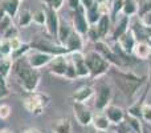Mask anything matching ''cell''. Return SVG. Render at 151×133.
Instances as JSON below:
<instances>
[{"mask_svg": "<svg viewBox=\"0 0 151 133\" xmlns=\"http://www.w3.org/2000/svg\"><path fill=\"white\" fill-rule=\"evenodd\" d=\"M109 72L113 76L118 88L126 97H133L134 94H137V92L146 83L145 76H138L133 72H126V70L118 69V68H113V69L110 68Z\"/></svg>", "mask_w": 151, "mask_h": 133, "instance_id": "obj_1", "label": "cell"}, {"mask_svg": "<svg viewBox=\"0 0 151 133\" xmlns=\"http://www.w3.org/2000/svg\"><path fill=\"white\" fill-rule=\"evenodd\" d=\"M15 72L17 75L19 80H20V85L27 93H32L36 92L37 86L40 84V77L41 73L39 69H35L28 64V61H24L23 59L16 61V64L13 65Z\"/></svg>", "mask_w": 151, "mask_h": 133, "instance_id": "obj_2", "label": "cell"}, {"mask_svg": "<svg viewBox=\"0 0 151 133\" xmlns=\"http://www.w3.org/2000/svg\"><path fill=\"white\" fill-rule=\"evenodd\" d=\"M49 101L50 97L48 94L40 93V92H32V93H28V96L23 100V105L27 112L35 116H40L42 115L45 108L49 105Z\"/></svg>", "mask_w": 151, "mask_h": 133, "instance_id": "obj_3", "label": "cell"}, {"mask_svg": "<svg viewBox=\"0 0 151 133\" xmlns=\"http://www.w3.org/2000/svg\"><path fill=\"white\" fill-rule=\"evenodd\" d=\"M85 60H86V65L89 68V72H90V78L99 77V76L107 73L109 69L111 68V65L96 51H90V52L86 53Z\"/></svg>", "mask_w": 151, "mask_h": 133, "instance_id": "obj_4", "label": "cell"}, {"mask_svg": "<svg viewBox=\"0 0 151 133\" xmlns=\"http://www.w3.org/2000/svg\"><path fill=\"white\" fill-rule=\"evenodd\" d=\"M94 51L98 52L99 55H101L102 57L110 64V65H114L115 68H119V69L123 68L122 61L119 60V57L117 56V53H115L114 51H113V48L110 47V45H107L104 40H99V41L94 43Z\"/></svg>", "mask_w": 151, "mask_h": 133, "instance_id": "obj_5", "label": "cell"}, {"mask_svg": "<svg viewBox=\"0 0 151 133\" xmlns=\"http://www.w3.org/2000/svg\"><path fill=\"white\" fill-rule=\"evenodd\" d=\"M32 49L35 51H40V52L48 53V55L52 56H57V55H68V49H66L64 45H56L50 41H47V40L42 39H37L35 41L31 43Z\"/></svg>", "mask_w": 151, "mask_h": 133, "instance_id": "obj_6", "label": "cell"}, {"mask_svg": "<svg viewBox=\"0 0 151 133\" xmlns=\"http://www.w3.org/2000/svg\"><path fill=\"white\" fill-rule=\"evenodd\" d=\"M113 99V92L107 84H102L96 91V99H94V107L97 110L104 112L110 105V101Z\"/></svg>", "mask_w": 151, "mask_h": 133, "instance_id": "obj_7", "label": "cell"}, {"mask_svg": "<svg viewBox=\"0 0 151 133\" xmlns=\"http://www.w3.org/2000/svg\"><path fill=\"white\" fill-rule=\"evenodd\" d=\"M72 21H73V29H74V31L78 32L81 36H86L90 24H89L88 19H86L85 8H83L82 5H81V7H78L77 9L73 11Z\"/></svg>", "mask_w": 151, "mask_h": 133, "instance_id": "obj_8", "label": "cell"}, {"mask_svg": "<svg viewBox=\"0 0 151 133\" xmlns=\"http://www.w3.org/2000/svg\"><path fill=\"white\" fill-rule=\"evenodd\" d=\"M73 115L77 120V123L82 126H88L91 124L93 120V113L90 112L88 107L83 102H76L73 101Z\"/></svg>", "mask_w": 151, "mask_h": 133, "instance_id": "obj_9", "label": "cell"}, {"mask_svg": "<svg viewBox=\"0 0 151 133\" xmlns=\"http://www.w3.org/2000/svg\"><path fill=\"white\" fill-rule=\"evenodd\" d=\"M53 59L52 55H48V53L40 52V51H32L27 55V61L32 68L35 69H40L42 67H48V64L50 63V60Z\"/></svg>", "mask_w": 151, "mask_h": 133, "instance_id": "obj_10", "label": "cell"}, {"mask_svg": "<svg viewBox=\"0 0 151 133\" xmlns=\"http://www.w3.org/2000/svg\"><path fill=\"white\" fill-rule=\"evenodd\" d=\"M69 55V53H68ZM68 55H57L53 56V59L50 60V63L48 64L49 72L52 75L60 76V77H65V70L68 67V61H69V56Z\"/></svg>", "mask_w": 151, "mask_h": 133, "instance_id": "obj_11", "label": "cell"}, {"mask_svg": "<svg viewBox=\"0 0 151 133\" xmlns=\"http://www.w3.org/2000/svg\"><path fill=\"white\" fill-rule=\"evenodd\" d=\"M69 57H70L72 63H73V65L76 68L77 77H80V78L90 77V72H89V68L86 65L85 55L82 52H72V53H69Z\"/></svg>", "mask_w": 151, "mask_h": 133, "instance_id": "obj_12", "label": "cell"}, {"mask_svg": "<svg viewBox=\"0 0 151 133\" xmlns=\"http://www.w3.org/2000/svg\"><path fill=\"white\" fill-rule=\"evenodd\" d=\"M44 9H45V15H47V21H45V27L47 31L50 36H56L57 37V32H58V25H60V19H58L57 11H55L53 8L48 7L44 4Z\"/></svg>", "mask_w": 151, "mask_h": 133, "instance_id": "obj_13", "label": "cell"}, {"mask_svg": "<svg viewBox=\"0 0 151 133\" xmlns=\"http://www.w3.org/2000/svg\"><path fill=\"white\" fill-rule=\"evenodd\" d=\"M114 23L115 24H114V29H113L111 37L114 41H117L123 33H126V32L130 29V17H129V16H125L123 13H121V15L114 20Z\"/></svg>", "mask_w": 151, "mask_h": 133, "instance_id": "obj_14", "label": "cell"}, {"mask_svg": "<svg viewBox=\"0 0 151 133\" xmlns=\"http://www.w3.org/2000/svg\"><path fill=\"white\" fill-rule=\"evenodd\" d=\"M115 43L119 45V48L125 53H127V55H133L134 47H135V44H137V39H135V36H134L133 31L129 29V31L126 32V33H123Z\"/></svg>", "mask_w": 151, "mask_h": 133, "instance_id": "obj_15", "label": "cell"}, {"mask_svg": "<svg viewBox=\"0 0 151 133\" xmlns=\"http://www.w3.org/2000/svg\"><path fill=\"white\" fill-rule=\"evenodd\" d=\"M105 116L109 118L110 124H115V125H119L121 123L126 120V113L125 110L121 107H117V105H111L110 104L106 109L104 110Z\"/></svg>", "mask_w": 151, "mask_h": 133, "instance_id": "obj_16", "label": "cell"}, {"mask_svg": "<svg viewBox=\"0 0 151 133\" xmlns=\"http://www.w3.org/2000/svg\"><path fill=\"white\" fill-rule=\"evenodd\" d=\"M64 47L68 49L69 53H72V52H82V48H83L82 36L73 29V32H72L70 36L68 37V40H66V43H65Z\"/></svg>", "mask_w": 151, "mask_h": 133, "instance_id": "obj_17", "label": "cell"}, {"mask_svg": "<svg viewBox=\"0 0 151 133\" xmlns=\"http://www.w3.org/2000/svg\"><path fill=\"white\" fill-rule=\"evenodd\" d=\"M133 55L137 60H146L151 56V44L149 41H137Z\"/></svg>", "mask_w": 151, "mask_h": 133, "instance_id": "obj_18", "label": "cell"}, {"mask_svg": "<svg viewBox=\"0 0 151 133\" xmlns=\"http://www.w3.org/2000/svg\"><path fill=\"white\" fill-rule=\"evenodd\" d=\"M93 94H94V89L91 88V86L83 85V86H81V88H78L77 91L72 94V99H73V101H76V102H83V104H85L89 99L93 97Z\"/></svg>", "mask_w": 151, "mask_h": 133, "instance_id": "obj_19", "label": "cell"}, {"mask_svg": "<svg viewBox=\"0 0 151 133\" xmlns=\"http://www.w3.org/2000/svg\"><path fill=\"white\" fill-rule=\"evenodd\" d=\"M96 27L101 39H105L109 35L110 29H111V17H110V15H102L99 17L98 23L96 24Z\"/></svg>", "mask_w": 151, "mask_h": 133, "instance_id": "obj_20", "label": "cell"}, {"mask_svg": "<svg viewBox=\"0 0 151 133\" xmlns=\"http://www.w3.org/2000/svg\"><path fill=\"white\" fill-rule=\"evenodd\" d=\"M94 129L98 132H107L110 126V121L109 118L105 116V113H98V115L93 116V120H91Z\"/></svg>", "mask_w": 151, "mask_h": 133, "instance_id": "obj_21", "label": "cell"}, {"mask_svg": "<svg viewBox=\"0 0 151 133\" xmlns=\"http://www.w3.org/2000/svg\"><path fill=\"white\" fill-rule=\"evenodd\" d=\"M72 32H73V28L66 21L60 20V25H58V32H57V40L60 43V45H65L66 40L70 36Z\"/></svg>", "mask_w": 151, "mask_h": 133, "instance_id": "obj_22", "label": "cell"}, {"mask_svg": "<svg viewBox=\"0 0 151 133\" xmlns=\"http://www.w3.org/2000/svg\"><path fill=\"white\" fill-rule=\"evenodd\" d=\"M72 123L69 118H60V120L55 121V124L52 125L53 133H72Z\"/></svg>", "mask_w": 151, "mask_h": 133, "instance_id": "obj_23", "label": "cell"}, {"mask_svg": "<svg viewBox=\"0 0 151 133\" xmlns=\"http://www.w3.org/2000/svg\"><path fill=\"white\" fill-rule=\"evenodd\" d=\"M85 12H86V19H88L89 24H90V25H96V24L98 23L99 17L102 16L101 12H99V8H98V0H96V3H94L90 8L85 9Z\"/></svg>", "mask_w": 151, "mask_h": 133, "instance_id": "obj_24", "label": "cell"}, {"mask_svg": "<svg viewBox=\"0 0 151 133\" xmlns=\"http://www.w3.org/2000/svg\"><path fill=\"white\" fill-rule=\"evenodd\" d=\"M0 4H1V7H3V9H4L5 15L11 16L12 19H13V16L17 15L19 5H20V1H19V0H3Z\"/></svg>", "mask_w": 151, "mask_h": 133, "instance_id": "obj_25", "label": "cell"}, {"mask_svg": "<svg viewBox=\"0 0 151 133\" xmlns=\"http://www.w3.org/2000/svg\"><path fill=\"white\" fill-rule=\"evenodd\" d=\"M31 49H32L31 43H23L17 49L12 51V53H11L9 57L12 59V61H17V60H20V59H23V56L28 55V53L31 52Z\"/></svg>", "mask_w": 151, "mask_h": 133, "instance_id": "obj_26", "label": "cell"}, {"mask_svg": "<svg viewBox=\"0 0 151 133\" xmlns=\"http://www.w3.org/2000/svg\"><path fill=\"white\" fill-rule=\"evenodd\" d=\"M122 13L125 16H134L138 13V3L135 0H123Z\"/></svg>", "mask_w": 151, "mask_h": 133, "instance_id": "obj_27", "label": "cell"}, {"mask_svg": "<svg viewBox=\"0 0 151 133\" xmlns=\"http://www.w3.org/2000/svg\"><path fill=\"white\" fill-rule=\"evenodd\" d=\"M32 23V12L29 9H23L17 13V25L20 28H27Z\"/></svg>", "mask_w": 151, "mask_h": 133, "instance_id": "obj_28", "label": "cell"}, {"mask_svg": "<svg viewBox=\"0 0 151 133\" xmlns=\"http://www.w3.org/2000/svg\"><path fill=\"white\" fill-rule=\"evenodd\" d=\"M13 67V61L11 57H1L0 59V75L4 76L5 78L11 73V69Z\"/></svg>", "mask_w": 151, "mask_h": 133, "instance_id": "obj_29", "label": "cell"}, {"mask_svg": "<svg viewBox=\"0 0 151 133\" xmlns=\"http://www.w3.org/2000/svg\"><path fill=\"white\" fill-rule=\"evenodd\" d=\"M45 21H47V15H45L44 7L32 12V23L37 24V25H44Z\"/></svg>", "mask_w": 151, "mask_h": 133, "instance_id": "obj_30", "label": "cell"}, {"mask_svg": "<svg viewBox=\"0 0 151 133\" xmlns=\"http://www.w3.org/2000/svg\"><path fill=\"white\" fill-rule=\"evenodd\" d=\"M141 120L143 123H151V104L149 102H143V105H142Z\"/></svg>", "mask_w": 151, "mask_h": 133, "instance_id": "obj_31", "label": "cell"}, {"mask_svg": "<svg viewBox=\"0 0 151 133\" xmlns=\"http://www.w3.org/2000/svg\"><path fill=\"white\" fill-rule=\"evenodd\" d=\"M149 11H151V0H141L138 3V13L137 15L139 17H142L143 15H146Z\"/></svg>", "mask_w": 151, "mask_h": 133, "instance_id": "obj_32", "label": "cell"}, {"mask_svg": "<svg viewBox=\"0 0 151 133\" xmlns=\"http://www.w3.org/2000/svg\"><path fill=\"white\" fill-rule=\"evenodd\" d=\"M15 37H19V29L12 24V25H11L9 28H8L7 31H5L4 33L0 36V39H3V40H12V39H15Z\"/></svg>", "mask_w": 151, "mask_h": 133, "instance_id": "obj_33", "label": "cell"}, {"mask_svg": "<svg viewBox=\"0 0 151 133\" xmlns=\"http://www.w3.org/2000/svg\"><path fill=\"white\" fill-rule=\"evenodd\" d=\"M8 96H9V88H8L7 84V78L0 75V100L5 99Z\"/></svg>", "mask_w": 151, "mask_h": 133, "instance_id": "obj_34", "label": "cell"}, {"mask_svg": "<svg viewBox=\"0 0 151 133\" xmlns=\"http://www.w3.org/2000/svg\"><path fill=\"white\" fill-rule=\"evenodd\" d=\"M69 56V55H68ZM65 78L66 80H74L77 78V73H76V68L72 63L70 57H69V61H68V67H66V70H65Z\"/></svg>", "mask_w": 151, "mask_h": 133, "instance_id": "obj_35", "label": "cell"}, {"mask_svg": "<svg viewBox=\"0 0 151 133\" xmlns=\"http://www.w3.org/2000/svg\"><path fill=\"white\" fill-rule=\"evenodd\" d=\"M12 17L8 15H4V17L0 20V36H1L3 33H4L5 31H7L8 28H9L11 25H12Z\"/></svg>", "mask_w": 151, "mask_h": 133, "instance_id": "obj_36", "label": "cell"}, {"mask_svg": "<svg viewBox=\"0 0 151 133\" xmlns=\"http://www.w3.org/2000/svg\"><path fill=\"white\" fill-rule=\"evenodd\" d=\"M86 36H88L93 43H97V41H99V40H102L101 36H99V33H98V31H97L96 25L89 27V31H88V33H86Z\"/></svg>", "mask_w": 151, "mask_h": 133, "instance_id": "obj_37", "label": "cell"}, {"mask_svg": "<svg viewBox=\"0 0 151 133\" xmlns=\"http://www.w3.org/2000/svg\"><path fill=\"white\" fill-rule=\"evenodd\" d=\"M11 112H12V108L8 104H0V120H7L11 116Z\"/></svg>", "mask_w": 151, "mask_h": 133, "instance_id": "obj_38", "label": "cell"}, {"mask_svg": "<svg viewBox=\"0 0 151 133\" xmlns=\"http://www.w3.org/2000/svg\"><path fill=\"white\" fill-rule=\"evenodd\" d=\"M142 21V24L146 27H151V11H149V12L146 13V15H143L142 17H139Z\"/></svg>", "mask_w": 151, "mask_h": 133, "instance_id": "obj_39", "label": "cell"}, {"mask_svg": "<svg viewBox=\"0 0 151 133\" xmlns=\"http://www.w3.org/2000/svg\"><path fill=\"white\" fill-rule=\"evenodd\" d=\"M63 5H64V0H52V3H50L48 7L53 8L55 11H58V9H61Z\"/></svg>", "mask_w": 151, "mask_h": 133, "instance_id": "obj_40", "label": "cell"}, {"mask_svg": "<svg viewBox=\"0 0 151 133\" xmlns=\"http://www.w3.org/2000/svg\"><path fill=\"white\" fill-rule=\"evenodd\" d=\"M68 4H69V7H70L72 11L77 9L78 7H81V1H80V0H68Z\"/></svg>", "mask_w": 151, "mask_h": 133, "instance_id": "obj_41", "label": "cell"}, {"mask_svg": "<svg viewBox=\"0 0 151 133\" xmlns=\"http://www.w3.org/2000/svg\"><path fill=\"white\" fill-rule=\"evenodd\" d=\"M81 1V5H82L85 9H88V8H90L91 5L96 3V0H80Z\"/></svg>", "mask_w": 151, "mask_h": 133, "instance_id": "obj_42", "label": "cell"}, {"mask_svg": "<svg viewBox=\"0 0 151 133\" xmlns=\"http://www.w3.org/2000/svg\"><path fill=\"white\" fill-rule=\"evenodd\" d=\"M142 133H151L150 131H147V126H146V123H142Z\"/></svg>", "mask_w": 151, "mask_h": 133, "instance_id": "obj_43", "label": "cell"}, {"mask_svg": "<svg viewBox=\"0 0 151 133\" xmlns=\"http://www.w3.org/2000/svg\"><path fill=\"white\" fill-rule=\"evenodd\" d=\"M23 133H41L40 131H37V129H33V128H31V129H27L25 132H23Z\"/></svg>", "mask_w": 151, "mask_h": 133, "instance_id": "obj_44", "label": "cell"}, {"mask_svg": "<svg viewBox=\"0 0 151 133\" xmlns=\"http://www.w3.org/2000/svg\"><path fill=\"white\" fill-rule=\"evenodd\" d=\"M4 15H5V12H4V9H3L1 4H0V20H1V19L4 17Z\"/></svg>", "mask_w": 151, "mask_h": 133, "instance_id": "obj_45", "label": "cell"}, {"mask_svg": "<svg viewBox=\"0 0 151 133\" xmlns=\"http://www.w3.org/2000/svg\"><path fill=\"white\" fill-rule=\"evenodd\" d=\"M42 1L45 3V5H49L50 3H52V0H42Z\"/></svg>", "mask_w": 151, "mask_h": 133, "instance_id": "obj_46", "label": "cell"}, {"mask_svg": "<svg viewBox=\"0 0 151 133\" xmlns=\"http://www.w3.org/2000/svg\"><path fill=\"white\" fill-rule=\"evenodd\" d=\"M0 133H12L11 131H7V129H1V131H0Z\"/></svg>", "mask_w": 151, "mask_h": 133, "instance_id": "obj_47", "label": "cell"}, {"mask_svg": "<svg viewBox=\"0 0 151 133\" xmlns=\"http://www.w3.org/2000/svg\"><path fill=\"white\" fill-rule=\"evenodd\" d=\"M105 1H109V3H111V1H113V0H105Z\"/></svg>", "mask_w": 151, "mask_h": 133, "instance_id": "obj_48", "label": "cell"}, {"mask_svg": "<svg viewBox=\"0 0 151 133\" xmlns=\"http://www.w3.org/2000/svg\"><path fill=\"white\" fill-rule=\"evenodd\" d=\"M97 133H106V132H98V131H97Z\"/></svg>", "mask_w": 151, "mask_h": 133, "instance_id": "obj_49", "label": "cell"}, {"mask_svg": "<svg viewBox=\"0 0 151 133\" xmlns=\"http://www.w3.org/2000/svg\"><path fill=\"white\" fill-rule=\"evenodd\" d=\"M19 1H21V0H19Z\"/></svg>", "mask_w": 151, "mask_h": 133, "instance_id": "obj_50", "label": "cell"}]
</instances>
